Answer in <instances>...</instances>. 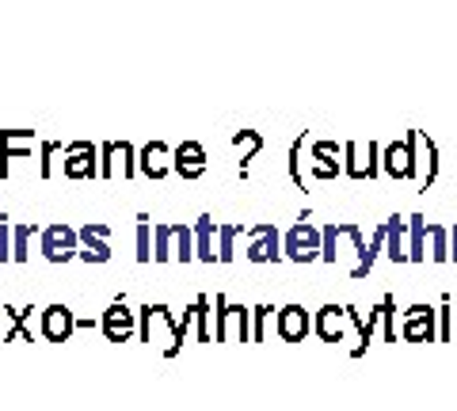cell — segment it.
Instances as JSON below:
<instances>
[{
    "label": "cell",
    "mask_w": 457,
    "mask_h": 411,
    "mask_svg": "<svg viewBox=\"0 0 457 411\" xmlns=\"http://www.w3.org/2000/svg\"><path fill=\"white\" fill-rule=\"evenodd\" d=\"M362 251H366V236H362V229L354 221H328V225H320V259L324 263L339 267L347 255H354V263H359Z\"/></svg>",
    "instance_id": "6da1fadb"
},
{
    "label": "cell",
    "mask_w": 457,
    "mask_h": 411,
    "mask_svg": "<svg viewBox=\"0 0 457 411\" xmlns=\"http://www.w3.org/2000/svg\"><path fill=\"white\" fill-rule=\"evenodd\" d=\"M218 313H213V339L218 343H252V308L228 301L225 293H213L210 301Z\"/></svg>",
    "instance_id": "7a4b0ae2"
},
{
    "label": "cell",
    "mask_w": 457,
    "mask_h": 411,
    "mask_svg": "<svg viewBox=\"0 0 457 411\" xmlns=\"http://www.w3.org/2000/svg\"><path fill=\"white\" fill-rule=\"evenodd\" d=\"M153 259L156 263H191L195 259V240L191 225H156L153 229Z\"/></svg>",
    "instance_id": "3957f363"
},
{
    "label": "cell",
    "mask_w": 457,
    "mask_h": 411,
    "mask_svg": "<svg viewBox=\"0 0 457 411\" xmlns=\"http://www.w3.org/2000/svg\"><path fill=\"white\" fill-rule=\"evenodd\" d=\"M282 259L290 263H317L320 259V225H312L309 214L290 225V233L282 236Z\"/></svg>",
    "instance_id": "277c9868"
},
{
    "label": "cell",
    "mask_w": 457,
    "mask_h": 411,
    "mask_svg": "<svg viewBox=\"0 0 457 411\" xmlns=\"http://www.w3.org/2000/svg\"><path fill=\"white\" fill-rule=\"evenodd\" d=\"M137 149L130 141H104L99 145V179H134Z\"/></svg>",
    "instance_id": "5b68a950"
},
{
    "label": "cell",
    "mask_w": 457,
    "mask_h": 411,
    "mask_svg": "<svg viewBox=\"0 0 457 411\" xmlns=\"http://www.w3.org/2000/svg\"><path fill=\"white\" fill-rule=\"evenodd\" d=\"M38 251H42V259H50V263H69V259H77V229L73 225H65V221H54L46 225V229H38Z\"/></svg>",
    "instance_id": "8992f818"
},
{
    "label": "cell",
    "mask_w": 457,
    "mask_h": 411,
    "mask_svg": "<svg viewBox=\"0 0 457 411\" xmlns=\"http://www.w3.org/2000/svg\"><path fill=\"white\" fill-rule=\"evenodd\" d=\"M343 176L351 179H378L381 176V145L378 141H347L343 145Z\"/></svg>",
    "instance_id": "52a82bcc"
},
{
    "label": "cell",
    "mask_w": 457,
    "mask_h": 411,
    "mask_svg": "<svg viewBox=\"0 0 457 411\" xmlns=\"http://www.w3.org/2000/svg\"><path fill=\"white\" fill-rule=\"evenodd\" d=\"M245 259L248 263H282V233L275 229L270 221H260L252 225V229H245Z\"/></svg>",
    "instance_id": "ba28073f"
},
{
    "label": "cell",
    "mask_w": 457,
    "mask_h": 411,
    "mask_svg": "<svg viewBox=\"0 0 457 411\" xmlns=\"http://www.w3.org/2000/svg\"><path fill=\"white\" fill-rule=\"evenodd\" d=\"M400 339L408 343H435L438 339V313L435 305H408L404 316H400Z\"/></svg>",
    "instance_id": "9c48e42d"
},
{
    "label": "cell",
    "mask_w": 457,
    "mask_h": 411,
    "mask_svg": "<svg viewBox=\"0 0 457 411\" xmlns=\"http://www.w3.org/2000/svg\"><path fill=\"white\" fill-rule=\"evenodd\" d=\"M62 172L65 179H99V145L92 141H73L62 149Z\"/></svg>",
    "instance_id": "30bf717a"
},
{
    "label": "cell",
    "mask_w": 457,
    "mask_h": 411,
    "mask_svg": "<svg viewBox=\"0 0 457 411\" xmlns=\"http://www.w3.org/2000/svg\"><path fill=\"white\" fill-rule=\"evenodd\" d=\"M77 259L84 263H111V225L107 221H88L77 229Z\"/></svg>",
    "instance_id": "8fae6325"
},
{
    "label": "cell",
    "mask_w": 457,
    "mask_h": 411,
    "mask_svg": "<svg viewBox=\"0 0 457 411\" xmlns=\"http://www.w3.org/2000/svg\"><path fill=\"white\" fill-rule=\"evenodd\" d=\"M99 332H104L111 343H126V339L137 332V313L126 305V297H114V301L104 308V316H99Z\"/></svg>",
    "instance_id": "7c38bea8"
},
{
    "label": "cell",
    "mask_w": 457,
    "mask_h": 411,
    "mask_svg": "<svg viewBox=\"0 0 457 411\" xmlns=\"http://www.w3.org/2000/svg\"><path fill=\"white\" fill-rule=\"evenodd\" d=\"M381 176H389L396 183L416 179V160H411V141H408V134L389 141V145H381Z\"/></svg>",
    "instance_id": "4fadbf2b"
},
{
    "label": "cell",
    "mask_w": 457,
    "mask_h": 411,
    "mask_svg": "<svg viewBox=\"0 0 457 411\" xmlns=\"http://www.w3.org/2000/svg\"><path fill=\"white\" fill-rule=\"evenodd\" d=\"M408 141H411V160H416V179L420 187H435L438 179V145L423 130H408Z\"/></svg>",
    "instance_id": "5bb4252c"
},
{
    "label": "cell",
    "mask_w": 457,
    "mask_h": 411,
    "mask_svg": "<svg viewBox=\"0 0 457 411\" xmlns=\"http://www.w3.org/2000/svg\"><path fill=\"white\" fill-rule=\"evenodd\" d=\"M38 332H42V339L46 343H69L73 339V332H77V313L69 305H46L42 308V320H38Z\"/></svg>",
    "instance_id": "9a60e30c"
},
{
    "label": "cell",
    "mask_w": 457,
    "mask_h": 411,
    "mask_svg": "<svg viewBox=\"0 0 457 411\" xmlns=\"http://www.w3.org/2000/svg\"><path fill=\"white\" fill-rule=\"evenodd\" d=\"M309 176L312 179H339L343 176V145L336 141H312L309 145Z\"/></svg>",
    "instance_id": "2e32d148"
},
{
    "label": "cell",
    "mask_w": 457,
    "mask_h": 411,
    "mask_svg": "<svg viewBox=\"0 0 457 411\" xmlns=\"http://www.w3.org/2000/svg\"><path fill=\"white\" fill-rule=\"evenodd\" d=\"M31 149H35L31 130H4L0 134V179L12 176V164L16 160H31Z\"/></svg>",
    "instance_id": "e0dca14e"
},
{
    "label": "cell",
    "mask_w": 457,
    "mask_h": 411,
    "mask_svg": "<svg viewBox=\"0 0 457 411\" xmlns=\"http://www.w3.org/2000/svg\"><path fill=\"white\" fill-rule=\"evenodd\" d=\"M206 149L198 145V141H183V145L171 149V172H176L179 179H203L206 176Z\"/></svg>",
    "instance_id": "ac0fdd59"
},
{
    "label": "cell",
    "mask_w": 457,
    "mask_h": 411,
    "mask_svg": "<svg viewBox=\"0 0 457 411\" xmlns=\"http://www.w3.org/2000/svg\"><path fill=\"white\" fill-rule=\"evenodd\" d=\"M309 332H312V316L305 313V305H282L275 313V335L286 339V343H302Z\"/></svg>",
    "instance_id": "d6986e66"
},
{
    "label": "cell",
    "mask_w": 457,
    "mask_h": 411,
    "mask_svg": "<svg viewBox=\"0 0 457 411\" xmlns=\"http://www.w3.org/2000/svg\"><path fill=\"white\" fill-rule=\"evenodd\" d=\"M137 176H145V179L171 176V145H164V141H149V145L137 152Z\"/></svg>",
    "instance_id": "ffe728a7"
},
{
    "label": "cell",
    "mask_w": 457,
    "mask_h": 411,
    "mask_svg": "<svg viewBox=\"0 0 457 411\" xmlns=\"http://www.w3.org/2000/svg\"><path fill=\"white\" fill-rule=\"evenodd\" d=\"M312 332H317L324 343H343L347 335V308L343 305H324L317 316H312Z\"/></svg>",
    "instance_id": "44dd1931"
},
{
    "label": "cell",
    "mask_w": 457,
    "mask_h": 411,
    "mask_svg": "<svg viewBox=\"0 0 457 411\" xmlns=\"http://www.w3.org/2000/svg\"><path fill=\"white\" fill-rule=\"evenodd\" d=\"M385 255L393 263H408V218L393 214L385 221Z\"/></svg>",
    "instance_id": "7402d4cb"
},
{
    "label": "cell",
    "mask_w": 457,
    "mask_h": 411,
    "mask_svg": "<svg viewBox=\"0 0 457 411\" xmlns=\"http://www.w3.org/2000/svg\"><path fill=\"white\" fill-rule=\"evenodd\" d=\"M191 240H195V259L198 263H213L218 251H213V240H218V225H213L210 214H203L191 225Z\"/></svg>",
    "instance_id": "603a6c76"
},
{
    "label": "cell",
    "mask_w": 457,
    "mask_h": 411,
    "mask_svg": "<svg viewBox=\"0 0 457 411\" xmlns=\"http://www.w3.org/2000/svg\"><path fill=\"white\" fill-rule=\"evenodd\" d=\"M233 149L240 152V179H248L252 160L260 157V149H263V134L260 130H237L233 134Z\"/></svg>",
    "instance_id": "cb8c5ba5"
},
{
    "label": "cell",
    "mask_w": 457,
    "mask_h": 411,
    "mask_svg": "<svg viewBox=\"0 0 457 411\" xmlns=\"http://www.w3.org/2000/svg\"><path fill=\"white\" fill-rule=\"evenodd\" d=\"M210 297L206 293H198L195 297V301H191V308H187V313H191V328H195V335H198V343H213V313H210Z\"/></svg>",
    "instance_id": "d4e9b609"
},
{
    "label": "cell",
    "mask_w": 457,
    "mask_h": 411,
    "mask_svg": "<svg viewBox=\"0 0 457 411\" xmlns=\"http://www.w3.org/2000/svg\"><path fill=\"white\" fill-rule=\"evenodd\" d=\"M423 248H431L427 255H431L435 263H450V229H446V225H431V221H427Z\"/></svg>",
    "instance_id": "484cf974"
},
{
    "label": "cell",
    "mask_w": 457,
    "mask_h": 411,
    "mask_svg": "<svg viewBox=\"0 0 457 411\" xmlns=\"http://www.w3.org/2000/svg\"><path fill=\"white\" fill-rule=\"evenodd\" d=\"M423 229H427V218H423V214H411V218H408V263H423V259H427Z\"/></svg>",
    "instance_id": "4316f807"
},
{
    "label": "cell",
    "mask_w": 457,
    "mask_h": 411,
    "mask_svg": "<svg viewBox=\"0 0 457 411\" xmlns=\"http://www.w3.org/2000/svg\"><path fill=\"white\" fill-rule=\"evenodd\" d=\"M31 236H38V225H12V263H27L31 255Z\"/></svg>",
    "instance_id": "83f0119b"
},
{
    "label": "cell",
    "mask_w": 457,
    "mask_h": 411,
    "mask_svg": "<svg viewBox=\"0 0 457 411\" xmlns=\"http://www.w3.org/2000/svg\"><path fill=\"white\" fill-rule=\"evenodd\" d=\"M245 236V225H218V263L237 259V240Z\"/></svg>",
    "instance_id": "f1b7e54d"
},
{
    "label": "cell",
    "mask_w": 457,
    "mask_h": 411,
    "mask_svg": "<svg viewBox=\"0 0 457 411\" xmlns=\"http://www.w3.org/2000/svg\"><path fill=\"white\" fill-rule=\"evenodd\" d=\"M378 313H381V335H385V343H396V297L393 293H385L381 301H378Z\"/></svg>",
    "instance_id": "f546056e"
},
{
    "label": "cell",
    "mask_w": 457,
    "mask_h": 411,
    "mask_svg": "<svg viewBox=\"0 0 457 411\" xmlns=\"http://www.w3.org/2000/svg\"><path fill=\"white\" fill-rule=\"evenodd\" d=\"M275 313H278L275 305H255V308H252V343H267L270 320H275Z\"/></svg>",
    "instance_id": "4dcf8cb0"
},
{
    "label": "cell",
    "mask_w": 457,
    "mask_h": 411,
    "mask_svg": "<svg viewBox=\"0 0 457 411\" xmlns=\"http://www.w3.org/2000/svg\"><path fill=\"white\" fill-rule=\"evenodd\" d=\"M137 263H149L153 259V229H149V214H137Z\"/></svg>",
    "instance_id": "1f68e13d"
},
{
    "label": "cell",
    "mask_w": 457,
    "mask_h": 411,
    "mask_svg": "<svg viewBox=\"0 0 457 411\" xmlns=\"http://www.w3.org/2000/svg\"><path fill=\"white\" fill-rule=\"evenodd\" d=\"M302 149H305V134H297L294 137V145H290V179H294V187H302L305 191V172H302Z\"/></svg>",
    "instance_id": "d6a6232c"
},
{
    "label": "cell",
    "mask_w": 457,
    "mask_h": 411,
    "mask_svg": "<svg viewBox=\"0 0 457 411\" xmlns=\"http://www.w3.org/2000/svg\"><path fill=\"white\" fill-rule=\"evenodd\" d=\"M57 152H62V145H57V141H42V145H38V176H42V179H54V160H57Z\"/></svg>",
    "instance_id": "836d02e7"
},
{
    "label": "cell",
    "mask_w": 457,
    "mask_h": 411,
    "mask_svg": "<svg viewBox=\"0 0 457 411\" xmlns=\"http://www.w3.org/2000/svg\"><path fill=\"white\" fill-rule=\"evenodd\" d=\"M435 313H438V339L442 343H450V328H453V301L450 297H442Z\"/></svg>",
    "instance_id": "e575fe53"
},
{
    "label": "cell",
    "mask_w": 457,
    "mask_h": 411,
    "mask_svg": "<svg viewBox=\"0 0 457 411\" xmlns=\"http://www.w3.org/2000/svg\"><path fill=\"white\" fill-rule=\"evenodd\" d=\"M0 263H12V221L0 214Z\"/></svg>",
    "instance_id": "d590c367"
},
{
    "label": "cell",
    "mask_w": 457,
    "mask_h": 411,
    "mask_svg": "<svg viewBox=\"0 0 457 411\" xmlns=\"http://www.w3.org/2000/svg\"><path fill=\"white\" fill-rule=\"evenodd\" d=\"M77 328H84V332H96V328H99V320H92V316H77Z\"/></svg>",
    "instance_id": "8d00e7d4"
},
{
    "label": "cell",
    "mask_w": 457,
    "mask_h": 411,
    "mask_svg": "<svg viewBox=\"0 0 457 411\" xmlns=\"http://www.w3.org/2000/svg\"><path fill=\"white\" fill-rule=\"evenodd\" d=\"M450 263H457V225L450 229Z\"/></svg>",
    "instance_id": "74e56055"
},
{
    "label": "cell",
    "mask_w": 457,
    "mask_h": 411,
    "mask_svg": "<svg viewBox=\"0 0 457 411\" xmlns=\"http://www.w3.org/2000/svg\"><path fill=\"white\" fill-rule=\"evenodd\" d=\"M450 343H457V316H453V328H450Z\"/></svg>",
    "instance_id": "f35d334b"
},
{
    "label": "cell",
    "mask_w": 457,
    "mask_h": 411,
    "mask_svg": "<svg viewBox=\"0 0 457 411\" xmlns=\"http://www.w3.org/2000/svg\"><path fill=\"white\" fill-rule=\"evenodd\" d=\"M0 335H4V313H0Z\"/></svg>",
    "instance_id": "ab89813d"
}]
</instances>
